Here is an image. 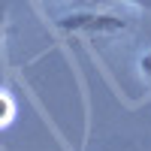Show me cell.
I'll return each instance as SVG.
<instances>
[{
	"label": "cell",
	"mask_w": 151,
	"mask_h": 151,
	"mask_svg": "<svg viewBox=\"0 0 151 151\" xmlns=\"http://www.w3.org/2000/svg\"><path fill=\"white\" fill-rule=\"evenodd\" d=\"M12 115H15V100L9 97V91L0 88V127H6L12 121Z\"/></svg>",
	"instance_id": "obj_2"
},
{
	"label": "cell",
	"mask_w": 151,
	"mask_h": 151,
	"mask_svg": "<svg viewBox=\"0 0 151 151\" xmlns=\"http://www.w3.org/2000/svg\"><path fill=\"white\" fill-rule=\"evenodd\" d=\"M58 27L64 33H91V36H109L130 27V21L115 12H67L58 18Z\"/></svg>",
	"instance_id": "obj_1"
},
{
	"label": "cell",
	"mask_w": 151,
	"mask_h": 151,
	"mask_svg": "<svg viewBox=\"0 0 151 151\" xmlns=\"http://www.w3.org/2000/svg\"><path fill=\"white\" fill-rule=\"evenodd\" d=\"M118 3H130V6H136V9L151 12V0H118Z\"/></svg>",
	"instance_id": "obj_4"
},
{
	"label": "cell",
	"mask_w": 151,
	"mask_h": 151,
	"mask_svg": "<svg viewBox=\"0 0 151 151\" xmlns=\"http://www.w3.org/2000/svg\"><path fill=\"white\" fill-rule=\"evenodd\" d=\"M139 76H142V79L151 85V48H148V52L139 58Z\"/></svg>",
	"instance_id": "obj_3"
},
{
	"label": "cell",
	"mask_w": 151,
	"mask_h": 151,
	"mask_svg": "<svg viewBox=\"0 0 151 151\" xmlns=\"http://www.w3.org/2000/svg\"><path fill=\"white\" fill-rule=\"evenodd\" d=\"M6 33V6H0V40H3Z\"/></svg>",
	"instance_id": "obj_5"
}]
</instances>
